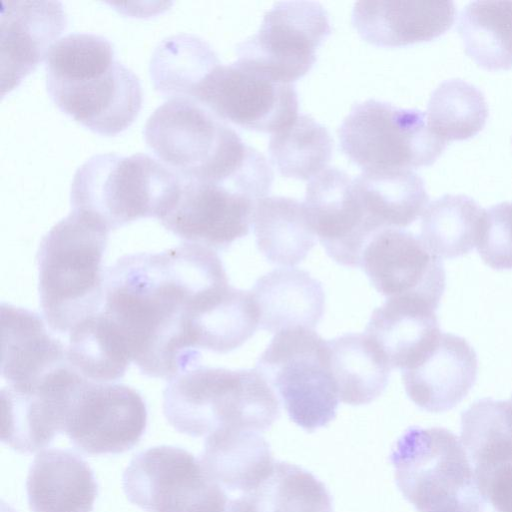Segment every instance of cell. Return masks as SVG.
<instances>
[{"mask_svg":"<svg viewBox=\"0 0 512 512\" xmlns=\"http://www.w3.org/2000/svg\"><path fill=\"white\" fill-rule=\"evenodd\" d=\"M232 287L215 250L182 243L117 259L101 311L141 373L169 380L199 365L201 324Z\"/></svg>","mask_w":512,"mask_h":512,"instance_id":"cell-1","label":"cell"},{"mask_svg":"<svg viewBox=\"0 0 512 512\" xmlns=\"http://www.w3.org/2000/svg\"><path fill=\"white\" fill-rule=\"evenodd\" d=\"M147 146L182 180L219 183L260 200L274 174L266 158L203 105L169 99L147 119Z\"/></svg>","mask_w":512,"mask_h":512,"instance_id":"cell-2","label":"cell"},{"mask_svg":"<svg viewBox=\"0 0 512 512\" xmlns=\"http://www.w3.org/2000/svg\"><path fill=\"white\" fill-rule=\"evenodd\" d=\"M46 87L65 114L95 133L127 129L142 106L137 75L115 58L112 43L94 33L59 38L46 56Z\"/></svg>","mask_w":512,"mask_h":512,"instance_id":"cell-3","label":"cell"},{"mask_svg":"<svg viewBox=\"0 0 512 512\" xmlns=\"http://www.w3.org/2000/svg\"><path fill=\"white\" fill-rule=\"evenodd\" d=\"M109 232L92 215L72 210L43 236L37 252L39 299L54 332L69 333L102 309Z\"/></svg>","mask_w":512,"mask_h":512,"instance_id":"cell-4","label":"cell"},{"mask_svg":"<svg viewBox=\"0 0 512 512\" xmlns=\"http://www.w3.org/2000/svg\"><path fill=\"white\" fill-rule=\"evenodd\" d=\"M163 413L178 432L207 437L221 428L265 431L279 418L280 407L257 369L197 365L169 379Z\"/></svg>","mask_w":512,"mask_h":512,"instance_id":"cell-5","label":"cell"},{"mask_svg":"<svg viewBox=\"0 0 512 512\" xmlns=\"http://www.w3.org/2000/svg\"><path fill=\"white\" fill-rule=\"evenodd\" d=\"M181 184L161 161L137 153H99L76 170L70 188L72 210L92 215L109 230L167 209Z\"/></svg>","mask_w":512,"mask_h":512,"instance_id":"cell-6","label":"cell"},{"mask_svg":"<svg viewBox=\"0 0 512 512\" xmlns=\"http://www.w3.org/2000/svg\"><path fill=\"white\" fill-rule=\"evenodd\" d=\"M390 461L399 490L418 512H485L473 466L450 430L409 427Z\"/></svg>","mask_w":512,"mask_h":512,"instance_id":"cell-7","label":"cell"},{"mask_svg":"<svg viewBox=\"0 0 512 512\" xmlns=\"http://www.w3.org/2000/svg\"><path fill=\"white\" fill-rule=\"evenodd\" d=\"M255 369L280 398L289 418L305 431L314 432L335 418L339 395L328 341L315 330L299 327L276 333Z\"/></svg>","mask_w":512,"mask_h":512,"instance_id":"cell-8","label":"cell"},{"mask_svg":"<svg viewBox=\"0 0 512 512\" xmlns=\"http://www.w3.org/2000/svg\"><path fill=\"white\" fill-rule=\"evenodd\" d=\"M338 135L343 153L363 171L429 166L446 147L426 113L375 99L355 104Z\"/></svg>","mask_w":512,"mask_h":512,"instance_id":"cell-9","label":"cell"},{"mask_svg":"<svg viewBox=\"0 0 512 512\" xmlns=\"http://www.w3.org/2000/svg\"><path fill=\"white\" fill-rule=\"evenodd\" d=\"M127 499L145 512H232L233 497L199 458L168 445L136 454L122 476Z\"/></svg>","mask_w":512,"mask_h":512,"instance_id":"cell-10","label":"cell"},{"mask_svg":"<svg viewBox=\"0 0 512 512\" xmlns=\"http://www.w3.org/2000/svg\"><path fill=\"white\" fill-rule=\"evenodd\" d=\"M193 101L239 127L275 133L298 114L294 84L275 80L247 60L216 66L197 87Z\"/></svg>","mask_w":512,"mask_h":512,"instance_id":"cell-11","label":"cell"},{"mask_svg":"<svg viewBox=\"0 0 512 512\" xmlns=\"http://www.w3.org/2000/svg\"><path fill=\"white\" fill-rule=\"evenodd\" d=\"M330 33L320 3L282 1L264 14L258 31L239 43L236 52L275 80L293 84L313 67L316 51Z\"/></svg>","mask_w":512,"mask_h":512,"instance_id":"cell-12","label":"cell"},{"mask_svg":"<svg viewBox=\"0 0 512 512\" xmlns=\"http://www.w3.org/2000/svg\"><path fill=\"white\" fill-rule=\"evenodd\" d=\"M147 416L146 403L134 388L83 377L71 397L63 433L86 454H120L138 444Z\"/></svg>","mask_w":512,"mask_h":512,"instance_id":"cell-13","label":"cell"},{"mask_svg":"<svg viewBox=\"0 0 512 512\" xmlns=\"http://www.w3.org/2000/svg\"><path fill=\"white\" fill-rule=\"evenodd\" d=\"M257 202L225 184L181 179L158 220L185 243L217 252L249 233Z\"/></svg>","mask_w":512,"mask_h":512,"instance_id":"cell-14","label":"cell"},{"mask_svg":"<svg viewBox=\"0 0 512 512\" xmlns=\"http://www.w3.org/2000/svg\"><path fill=\"white\" fill-rule=\"evenodd\" d=\"M326 254L346 267H360L362 253L379 231L345 171L329 167L312 178L303 202Z\"/></svg>","mask_w":512,"mask_h":512,"instance_id":"cell-15","label":"cell"},{"mask_svg":"<svg viewBox=\"0 0 512 512\" xmlns=\"http://www.w3.org/2000/svg\"><path fill=\"white\" fill-rule=\"evenodd\" d=\"M360 268L386 298L418 297L438 308L445 290L442 259L420 237L400 228L375 234L362 253Z\"/></svg>","mask_w":512,"mask_h":512,"instance_id":"cell-16","label":"cell"},{"mask_svg":"<svg viewBox=\"0 0 512 512\" xmlns=\"http://www.w3.org/2000/svg\"><path fill=\"white\" fill-rule=\"evenodd\" d=\"M83 378L70 364L39 384L1 389V440L18 453L41 450L63 432L72 394Z\"/></svg>","mask_w":512,"mask_h":512,"instance_id":"cell-17","label":"cell"},{"mask_svg":"<svg viewBox=\"0 0 512 512\" xmlns=\"http://www.w3.org/2000/svg\"><path fill=\"white\" fill-rule=\"evenodd\" d=\"M0 25L3 97L46 58L67 16L59 1H2Z\"/></svg>","mask_w":512,"mask_h":512,"instance_id":"cell-18","label":"cell"},{"mask_svg":"<svg viewBox=\"0 0 512 512\" xmlns=\"http://www.w3.org/2000/svg\"><path fill=\"white\" fill-rule=\"evenodd\" d=\"M477 371V355L467 340L441 333L416 364L401 372L410 400L425 411L440 413L454 408L468 395Z\"/></svg>","mask_w":512,"mask_h":512,"instance_id":"cell-19","label":"cell"},{"mask_svg":"<svg viewBox=\"0 0 512 512\" xmlns=\"http://www.w3.org/2000/svg\"><path fill=\"white\" fill-rule=\"evenodd\" d=\"M453 1H358L352 24L362 39L378 47L430 41L455 21Z\"/></svg>","mask_w":512,"mask_h":512,"instance_id":"cell-20","label":"cell"},{"mask_svg":"<svg viewBox=\"0 0 512 512\" xmlns=\"http://www.w3.org/2000/svg\"><path fill=\"white\" fill-rule=\"evenodd\" d=\"M1 329V376L8 385L38 384L69 364L67 348L49 332L39 314L2 303Z\"/></svg>","mask_w":512,"mask_h":512,"instance_id":"cell-21","label":"cell"},{"mask_svg":"<svg viewBox=\"0 0 512 512\" xmlns=\"http://www.w3.org/2000/svg\"><path fill=\"white\" fill-rule=\"evenodd\" d=\"M437 307L412 296L390 297L376 308L366 325L372 340L392 369L416 364L438 341Z\"/></svg>","mask_w":512,"mask_h":512,"instance_id":"cell-22","label":"cell"},{"mask_svg":"<svg viewBox=\"0 0 512 512\" xmlns=\"http://www.w3.org/2000/svg\"><path fill=\"white\" fill-rule=\"evenodd\" d=\"M32 512H92L98 484L89 464L69 449L36 455L26 480Z\"/></svg>","mask_w":512,"mask_h":512,"instance_id":"cell-23","label":"cell"},{"mask_svg":"<svg viewBox=\"0 0 512 512\" xmlns=\"http://www.w3.org/2000/svg\"><path fill=\"white\" fill-rule=\"evenodd\" d=\"M251 293L259 328L270 333L299 327L314 330L324 314L322 284L303 269L275 268L257 279Z\"/></svg>","mask_w":512,"mask_h":512,"instance_id":"cell-24","label":"cell"},{"mask_svg":"<svg viewBox=\"0 0 512 512\" xmlns=\"http://www.w3.org/2000/svg\"><path fill=\"white\" fill-rule=\"evenodd\" d=\"M208 476L227 492L255 491L274 467L269 443L259 432L221 428L205 439L199 458Z\"/></svg>","mask_w":512,"mask_h":512,"instance_id":"cell-25","label":"cell"},{"mask_svg":"<svg viewBox=\"0 0 512 512\" xmlns=\"http://www.w3.org/2000/svg\"><path fill=\"white\" fill-rule=\"evenodd\" d=\"M252 227L258 250L272 264L294 267L316 244V234L304 203L289 197L260 199Z\"/></svg>","mask_w":512,"mask_h":512,"instance_id":"cell-26","label":"cell"},{"mask_svg":"<svg viewBox=\"0 0 512 512\" xmlns=\"http://www.w3.org/2000/svg\"><path fill=\"white\" fill-rule=\"evenodd\" d=\"M353 182L379 230L409 226L423 214L429 201L423 179L409 169L363 171Z\"/></svg>","mask_w":512,"mask_h":512,"instance_id":"cell-27","label":"cell"},{"mask_svg":"<svg viewBox=\"0 0 512 512\" xmlns=\"http://www.w3.org/2000/svg\"><path fill=\"white\" fill-rule=\"evenodd\" d=\"M330 366L339 400L366 405L386 389L392 368L365 333H346L328 340Z\"/></svg>","mask_w":512,"mask_h":512,"instance_id":"cell-28","label":"cell"},{"mask_svg":"<svg viewBox=\"0 0 512 512\" xmlns=\"http://www.w3.org/2000/svg\"><path fill=\"white\" fill-rule=\"evenodd\" d=\"M219 64L208 42L194 34L179 33L157 45L149 71L155 89L163 96L193 100L199 84Z\"/></svg>","mask_w":512,"mask_h":512,"instance_id":"cell-29","label":"cell"},{"mask_svg":"<svg viewBox=\"0 0 512 512\" xmlns=\"http://www.w3.org/2000/svg\"><path fill=\"white\" fill-rule=\"evenodd\" d=\"M67 357L80 375L98 383L121 379L132 362L125 343L101 310L69 332Z\"/></svg>","mask_w":512,"mask_h":512,"instance_id":"cell-30","label":"cell"},{"mask_svg":"<svg viewBox=\"0 0 512 512\" xmlns=\"http://www.w3.org/2000/svg\"><path fill=\"white\" fill-rule=\"evenodd\" d=\"M484 209L469 196L445 194L422 214L420 238L439 258L453 259L477 245Z\"/></svg>","mask_w":512,"mask_h":512,"instance_id":"cell-31","label":"cell"},{"mask_svg":"<svg viewBox=\"0 0 512 512\" xmlns=\"http://www.w3.org/2000/svg\"><path fill=\"white\" fill-rule=\"evenodd\" d=\"M466 53L488 70L512 67V1H472L460 13Z\"/></svg>","mask_w":512,"mask_h":512,"instance_id":"cell-32","label":"cell"},{"mask_svg":"<svg viewBox=\"0 0 512 512\" xmlns=\"http://www.w3.org/2000/svg\"><path fill=\"white\" fill-rule=\"evenodd\" d=\"M268 151L271 162L282 176L311 180L327 168L333 140L322 124L307 114H300L288 126L272 134Z\"/></svg>","mask_w":512,"mask_h":512,"instance_id":"cell-33","label":"cell"},{"mask_svg":"<svg viewBox=\"0 0 512 512\" xmlns=\"http://www.w3.org/2000/svg\"><path fill=\"white\" fill-rule=\"evenodd\" d=\"M426 117L430 129L445 143L466 140L484 128L488 105L478 87L452 78L440 83L432 92Z\"/></svg>","mask_w":512,"mask_h":512,"instance_id":"cell-34","label":"cell"},{"mask_svg":"<svg viewBox=\"0 0 512 512\" xmlns=\"http://www.w3.org/2000/svg\"><path fill=\"white\" fill-rule=\"evenodd\" d=\"M248 495L258 512H333L324 483L304 468L283 461H276L268 478Z\"/></svg>","mask_w":512,"mask_h":512,"instance_id":"cell-35","label":"cell"},{"mask_svg":"<svg viewBox=\"0 0 512 512\" xmlns=\"http://www.w3.org/2000/svg\"><path fill=\"white\" fill-rule=\"evenodd\" d=\"M477 251L495 270L512 269V202L484 209Z\"/></svg>","mask_w":512,"mask_h":512,"instance_id":"cell-36","label":"cell"},{"mask_svg":"<svg viewBox=\"0 0 512 512\" xmlns=\"http://www.w3.org/2000/svg\"><path fill=\"white\" fill-rule=\"evenodd\" d=\"M478 489L495 512H512V458L474 469Z\"/></svg>","mask_w":512,"mask_h":512,"instance_id":"cell-37","label":"cell"},{"mask_svg":"<svg viewBox=\"0 0 512 512\" xmlns=\"http://www.w3.org/2000/svg\"><path fill=\"white\" fill-rule=\"evenodd\" d=\"M510 401L512 402V396H511V399H510Z\"/></svg>","mask_w":512,"mask_h":512,"instance_id":"cell-38","label":"cell"}]
</instances>
